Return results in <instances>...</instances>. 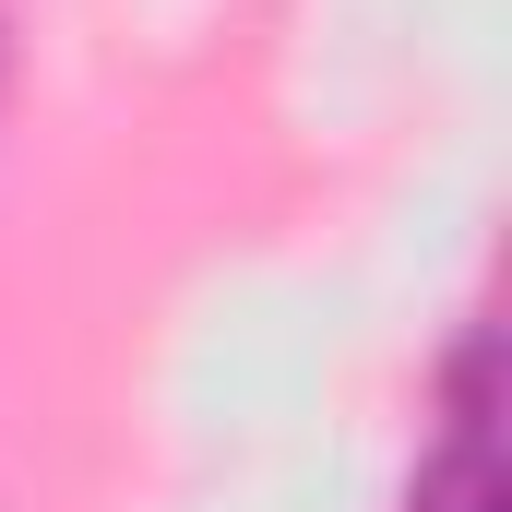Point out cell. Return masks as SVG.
Masks as SVG:
<instances>
[{
    "label": "cell",
    "mask_w": 512,
    "mask_h": 512,
    "mask_svg": "<svg viewBox=\"0 0 512 512\" xmlns=\"http://www.w3.org/2000/svg\"><path fill=\"white\" fill-rule=\"evenodd\" d=\"M405 512H512V477H501V453H489V441H441V453L417 465Z\"/></svg>",
    "instance_id": "1"
},
{
    "label": "cell",
    "mask_w": 512,
    "mask_h": 512,
    "mask_svg": "<svg viewBox=\"0 0 512 512\" xmlns=\"http://www.w3.org/2000/svg\"><path fill=\"white\" fill-rule=\"evenodd\" d=\"M489 382H501V322H465L441 346V441H489Z\"/></svg>",
    "instance_id": "2"
}]
</instances>
